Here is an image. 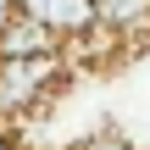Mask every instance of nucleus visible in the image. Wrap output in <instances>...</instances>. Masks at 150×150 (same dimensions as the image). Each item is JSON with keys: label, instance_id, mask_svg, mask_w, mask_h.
Returning <instances> with one entry per match:
<instances>
[{"label": "nucleus", "instance_id": "1", "mask_svg": "<svg viewBox=\"0 0 150 150\" xmlns=\"http://www.w3.org/2000/svg\"><path fill=\"white\" fill-rule=\"evenodd\" d=\"M61 78V56H0V122L33 117Z\"/></svg>", "mask_w": 150, "mask_h": 150}, {"label": "nucleus", "instance_id": "2", "mask_svg": "<svg viewBox=\"0 0 150 150\" xmlns=\"http://www.w3.org/2000/svg\"><path fill=\"white\" fill-rule=\"evenodd\" d=\"M11 6H22L28 17H39L61 39H89L100 28V0H11Z\"/></svg>", "mask_w": 150, "mask_h": 150}, {"label": "nucleus", "instance_id": "3", "mask_svg": "<svg viewBox=\"0 0 150 150\" xmlns=\"http://www.w3.org/2000/svg\"><path fill=\"white\" fill-rule=\"evenodd\" d=\"M0 56H61V33L28 17L22 6H11L0 17Z\"/></svg>", "mask_w": 150, "mask_h": 150}, {"label": "nucleus", "instance_id": "4", "mask_svg": "<svg viewBox=\"0 0 150 150\" xmlns=\"http://www.w3.org/2000/svg\"><path fill=\"white\" fill-rule=\"evenodd\" d=\"M100 28L111 39H145L150 33V0H100Z\"/></svg>", "mask_w": 150, "mask_h": 150}, {"label": "nucleus", "instance_id": "5", "mask_svg": "<svg viewBox=\"0 0 150 150\" xmlns=\"http://www.w3.org/2000/svg\"><path fill=\"white\" fill-rule=\"evenodd\" d=\"M83 150H134V145H128L122 134H111V128H106V134H95V139H89Z\"/></svg>", "mask_w": 150, "mask_h": 150}, {"label": "nucleus", "instance_id": "6", "mask_svg": "<svg viewBox=\"0 0 150 150\" xmlns=\"http://www.w3.org/2000/svg\"><path fill=\"white\" fill-rule=\"evenodd\" d=\"M0 150H17V145H11V139H6V134H0Z\"/></svg>", "mask_w": 150, "mask_h": 150}]
</instances>
